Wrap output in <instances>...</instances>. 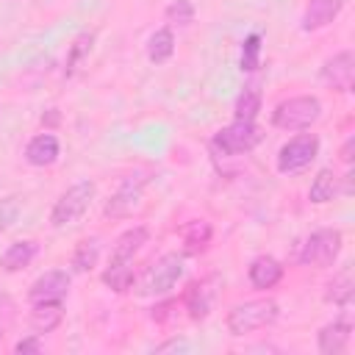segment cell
<instances>
[{
    "mask_svg": "<svg viewBox=\"0 0 355 355\" xmlns=\"http://www.w3.org/2000/svg\"><path fill=\"white\" fill-rule=\"evenodd\" d=\"M36 255V244L33 241H14L3 255H0V266L6 272H17L22 266H28Z\"/></svg>",
    "mask_w": 355,
    "mask_h": 355,
    "instance_id": "obj_19",
    "label": "cell"
},
{
    "mask_svg": "<svg viewBox=\"0 0 355 355\" xmlns=\"http://www.w3.org/2000/svg\"><path fill=\"white\" fill-rule=\"evenodd\" d=\"M341 252V230L336 227H322V230H313L302 250H300V263L302 266H330Z\"/></svg>",
    "mask_w": 355,
    "mask_h": 355,
    "instance_id": "obj_5",
    "label": "cell"
},
{
    "mask_svg": "<svg viewBox=\"0 0 355 355\" xmlns=\"http://www.w3.org/2000/svg\"><path fill=\"white\" fill-rule=\"evenodd\" d=\"M64 319V300H39L31 305V327L36 330V336L53 333Z\"/></svg>",
    "mask_w": 355,
    "mask_h": 355,
    "instance_id": "obj_12",
    "label": "cell"
},
{
    "mask_svg": "<svg viewBox=\"0 0 355 355\" xmlns=\"http://www.w3.org/2000/svg\"><path fill=\"white\" fill-rule=\"evenodd\" d=\"M180 236H183V252L186 255H200V252L208 250L214 230H211V225L205 219H191V222L183 225Z\"/></svg>",
    "mask_w": 355,
    "mask_h": 355,
    "instance_id": "obj_15",
    "label": "cell"
},
{
    "mask_svg": "<svg viewBox=\"0 0 355 355\" xmlns=\"http://www.w3.org/2000/svg\"><path fill=\"white\" fill-rule=\"evenodd\" d=\"M322 80L327 86H333L336 92H352L355 86V55L349 50L333 55L324 61L322 67Z\"/></svg>",
    "mask_w": 355,
    "mask_h": 355,
    "instance_id": "obj_9",
    "label": "cell"
},
{
    "mask_svg": "<svg viewBox=\"0 0 355 355\" xmlns=\"http://www.w3.org/2000/svg\"><path fill=\"white\" fill-rule=\"evenodd\" d=\"M58 158V139L53 133H39L25 147V161L33 166H50Z\"/></svg>",
    "mask_w": 355,
    "mask_h": 355,
    "instance_id": "obj_14",
    "label": "cell"
},
{
    "mask_svg": "<svg viewBox=\"0 0 355 355\" xmlns=\"http://www.w3.org/2000/svg\"><path fill=\"white\" fill-rule=\"evenodd\" d=\"M14 352H19V355H25V352H42V341H39L36 336H31V338H22V341H17Z\"/></svg>",
    "mask_w": 355,
    "mask_h": 355,
    "instance_id": "obj_30",
    "label": "cell"
},
{
    "mask_svg": "<svg viewBox=\"0 0 355 355\" xmlns=\"http://www.w3.org/2000/svg\"><path fill=\"white\" fill-rule=\"evenodd\" d=\"M97 255H100V244L97 239H83L75 252H72V269L75 272H89L94 263H97Z\"/></svg>",
    "mask_w": 355,
    "mask_h": 355,
    "instance_id": "obj_24",
    "label": "cell"
},
{
    "mask_svg": "<svg viewBox=\"0 0 355 355\" xmlns=\"http://www.w3.org/2000/svg\"><path fill=\"white\" fill-rule=\"evenodd\" d=\"M349 344V324L347 322H333L319 330V352L322 355H341Z\"/></svg>",
    "mask_w": 355,
    "mask_h": 355,
    "instance_id": "obj_18",
    "label": "cell"
},
{
    "mask_svg": "<svg viewBox=\"0 0 355 355\" xmlns=\"http://www.w3.org/2000/svg\"><path fill=\"white\" fill-rule=\"evenodd\" d=\"M183 277V258L178 252L161 255L155 263L147 266V272L139 280V294L141 297H158L166 294L178 280Z\"/></svg>",
    "mask_w": 355,
    "mask_h": 355,
    "instance_id": "obj_3",
    "label": "cell"
},
{
    "mask_svg": "<svg viewBox=\"0 0 355 355\" xmlns=\"http://www.w3.org/2000/svg\"><path fill=\"white\" fill-rule=\"evenodd\" d=\"M324 300L333 302V305H347V302L352 300V277H349V272H341V275H336V277L327 283Z\"/></svg>",
    "mask_w": 355,
    "mask_h": 355,
    "instance_id": "obj_25",
    "label": "cell"
},
{
    "mask_svg": "<svg viewBox=\"0 0 355 355\" xmlns=\"http://www.w3.org/2000/svg\"><path fill=\"white\" fill-rule=\"evenodd\" d=\"M341 161H344V164L352 161V139H347V144L341 147Z\"/></svg>",
    "mask_w": 355,
    "mask_h": 355,
    "instance_id": "obj_33",
    "label": "cell"
},
{
    "mask_svg": "<svg viewBox=\"0 0 355 355\" xmlns=\"http://www.w3.org/2000/svg\"><path fill=\"white\" fill-rule=\"evenodd\" d=\"M336 183H338V178L333 175V169H322L316 178H313V183H311V191H308V197H311V202H330L333 197H336Z\"/></svg>",
    "mask_w": 355,
    "mask_h": 355,
    "instance_id": "obj_22",
    "label": "cell"
},
{
    "mask_svg": "<svg viewBox=\"0 0 355 355\" xmlns=\"http://www.w3.org/2000/svg\"><path fill=\"white\" fill-rule=\"evenodd\" d=\"M280 277H283V266L272 255H258L250 263V283L255 288H272L280 283Z\"/></svg>",
    "mask_w": 355,
    "mask_h": 355,
    "instance_id": "obj_16",
    "label": "cell"
},
{
    "mask_svg": "<svg viewBox=\"0 0 355 355\" xmlns=\"http://www.w3.org/2000/svg\"><path fill=\"white\" fill-rule=\"evenodd\" d=\"M69 291V275L61 269H50L44 275H39L31 288H28V300L39 302V300H64Z\"/></svg>",
    "mask_w": 355,
    "mask_h": 355,
    "instance_id": "obj_11",
    "label": "cell"
},
{
    "mask_svg": "<svg viewBox=\"0 0 355 355\" xmlns=\"http://www.w3.org/2000/svg\"><path fill=\"white\" fill-rule=\"evenodd\" d=\"M92 42H94V33H80V36L72 42L69 55H67V75H72V72L78 69V64L83 61V55H89Z\"/></svg>",
    "mask_w": 355,
    "mask_h": 355,
    "instance_id": "obj_26",
    "label": "cell"
},
{
    "mask_svg": "<svg viewBox=\"0 0 355 355\" xmlns=\"http://www.w3.org/2000/svg\"><path fill=\"white\" fill-rule=\"evenodd\" d=\"M258 55H261V33H250L244 39V50H241V69H247V72L258 69Z\"/></svg>",
    "mask_w": 355,
    "mask_h": 355,
    "instance_id": "obj_27",
    "label": "cell"
},
{
    "mask_svg": "<svg viewBox=\"0 0 355 355\" xmlns=\"http://www.w3.org/2000/svg\"><path fill=\"white\" fill-rule=\"evenodd\" d=\"M319 155V139L313 133H305V136H297L291 139L288 144L280 147L277 153V169L286 175V172H300L305 166H311V161Z\"/></svg>",
    "mask_w": 355,
    "mask_h": 355,
    "instance_id": "obj_7",
    "label": "cell"
},
{
    "mask_svg": "<svg viewBox=\"0 0 355 355\" xmlns=\"http://www.w3.org/2000/svg\"><path fill=\"white\" fill-rule=\"evenodd\" d=\"M147 180H150V178H144V175H139V172H136V175H128V178L122 180V186L116 189V194L108 197L103 214H105L108 219H122V216H128V214L139 205L141 189L147 186Z\"/></svg>",
    "mask_w": 355,
    "mask_h": 355,
    "instance_id": "obj_8",
    "label": "cell"
},
{
    "mask_svg": "<svg viewBox=\"0 0 355 355\" xmlns=\"http://www.w3.org/2000/svg\"><path fill=\"white\" fill-rule=\"evenodd\" d=\"M261 133L252 122L247 119H236L230 122L227 128H222L214 139V147L222 153V155H241V153H250L255 144H258Z\"/></svg>",
    "mask_w": 355,
    "mask_h": 355,
    "instance_id": "obj_6",
    "label": "cell"
},
{
    "mask_svg": "<svg viewBox=\"0 0 355 355\" xmlns=\"http://www.w3.org/2000/svg\"><path fill=\"white\" fill-rule=\"evenodd\" d=\"M147 239H150L147 227H141V225L128 227V230L116 239V244H114V250H111V261H122V263H128V261L147 244Z\"/></svg>",
    "mask_w": 355,
    "mask_h": 355,
    "instance_id": "obj_17",
    "label": "cell"
},
{
    "mask_svg": "<svg viewBox=\"0 0 355 355\" xmlns=\"http://www.w3.org/2000/svg\"><path fill=\"white\" fill-rule=\"evenodd\" d=\"M344 8V0H311L302 14V31H319L330 25Z\"/></svg>",
    "mask_w": 355,
    "mask_h": 355,
    "instance_id": "obj_13",
    "label": "cell"
},
{
    "mask_svg": "<svg viewBox=\"0 0 355 355\" xmlns=\"http://www.w3.org/2000/svg\"><path fill=\"white\" fill-rule=\"evenodd\" d=\"M322 116V103L311 94L288 97L272 111V125L280 130H305Z\"/></svg>",
    "mask_w": 355,
    "mask_h": 355,
    "instance_id": "obj_2",
    "label": "cell"
},
{
    "mask_svg": "<svg viewBox=\"0 0 355 355\" xmlns=\"http://www.w3.org/2000/svg\"><path fill=\"white\" fill-rule=\"evenodd\" d=\"M261 111V89L255 83L244 86V92L236 97V119H247L252 122Z\"/></svg>",
    "mask_w": 355,
    "mask_h": 355,
    "instance_id": "obj_21",
    "label": "cell"
},
{
    "mask_svg": "<svg viewBox=\"0 0 355 355\" xmlns=\"http://www.w3.org/2000/svg\"><path fill=\"white\" fill-rule=\"evenodd\" d=\"M103 283H105L108 288H114L116 294H122V291H128L130 283H133V269H130L128 263H122V261H111L108 269L103 272Z\"/></svg>",
    "mask_w": 355,
    "mask_h": 355,
    "instance_id": "obj_23",
    "label": "cell"
},
{
    "mask_svg": "<svg viewBox=\"0 0 355 355\" xmlns=\"http://www.w3.org/2000/svg\"><path fill=\"white\" fill-rule=\"evenodd\" d=\"M172 53H175V36H172V31L169 28L155 31L150 36V42H147V58L153 64H164V61L172 58Z\"/></svg>",
    "mask_w": 355,
    "mask_h": 355,
    "instance_id": "obj_20",
    "label": "cell"
},
{
    "mask_svg": "<svg viewBox=\"0 0 355 355\" xmlns=\"http://www.w3.org/2000/svg\"><path fill=\"white\" fill-rule=\"evenodd\" d=\"M14 214H17V202H14V200H8V202H6V208L0 211V230H6V227L11 225Z\"/></svg>",
    "mask_w": 355,
    "mask_h": 355,
    "instance_id": "obj_31",
    "label": "cell"
},
{
    "mask_svg": "<svg viewBox=\"0 0 355 355\" xmlns=\"http://www.w3.org/2000/svg\"><path fill=\"white\" fill-rule=\"evenodd\" d=\"M166 19L169 22H178V25H189L194 19V6L191 0H175L169 8H166Z\"/></svg>",
    "mask_w": 355,
    "mask_h": 355,
    "instance_id": "obj_28",
    "label": "cell"
},
{
    "mask_svg": "<svg viewBox=\"0 0 355 355\" xmlns=\"http://www.w3.org/2000/svg\"><path fill=\"white\" fill-rule=\"evenodd\" d=\"M189 349H191V344L186 338H169L155 347V352H189Z\"/></svg>",
    "mask_w": 355,
    "mask_h": 355,
    "instance_id": "obj_29",
    "label": "cell"
},
{
    "mask_svg": "<svg viewBox=\"0 0 355 355\" xmlns=\"http://www.w3.org/2000/svg\"><path fill=\"white\" fill-rule=\"evenodd\" d=\"M92 197H94V183H92V180H80V183L69 186V189L55 200V205H53V214H50L53 227H67V225L78 222V219L86 214Z\"/></svg>",
    "mask_w": 355,
    "mask_h": 355,
    "instance_id": "obj_4",
    "label": "cell"
},
{
    "mask_svg": "<svg viewBox=\"0 0 355 355\" xmlns=\"http://www.w3.org/2000/svg\"><path fill=\"white\" fill-rule=\"evenodd\" d=\"M280 308L275 300H247L236 308H230L227 313V330L230 336H247L252 330H261V327H269L275 324Z\"/></svg>",
    "mask_w": 355,
    "mask_h": 355,
    "instance_id": "obj_1",
    "label": "cell"
},
{
    "mask_svg": "<svg viewBox=\"0 0 355 355\" xmlns=\"http://www.w3.org/2000/svg\"><path fill=\"white\" fill-rule=\"evenodd\" d=\"M216 275L211 277H202V280H194L189 288H186V308H189V316L191 319H205L211 313V305H214V297H216Z\"/></svg>",
    "mask_w": 355,
    "mask_h": 355,
    "instance_id": "obj_10",
    "label": "cell"
},
{
    "mask_svg": "<svg viewBox=\"0 0 355 355\" xmlns=\"http://www.w3.org/2000/svg\"><path fill=\"white\" fill-rule=\"evenodd\" d=\"M169 308H172V302H161V305H155V308L150 311V319H155V322H164V319L169 316Z\"/></svg>",
    "mask_w": 355,
    "mask_h": 355,
    "instance_id": "obj_32",
    "label": "cell"
}]
</instances>
